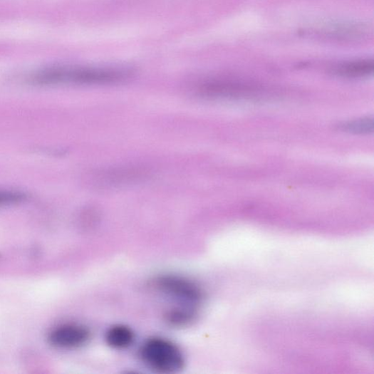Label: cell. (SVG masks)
<instances>
[{"instance_id":"obj_1","label":"cell","mask_w":374,"mask_h":374,"mask_svg":"<svg viewBox=\"0 0 374 374\" xmlns=\"http://www.w3.org/2000/svg\"><path fill=\"white\" fill-rule=\"evenodd\" d=\"M130 76L128 70L118 68L62 66L40 71L30 80L39 85H98L122 82Z\"/></svg>"},{"instance_id":"obj_2","label":"cell","mask_w":374,"mask_h":374,"mask_svg":"<svg viewBox=\"0 0 374 374\" xmlns=\"http://www.w3.org/2000/svg\"><path fill=\"white\" fill-rule=\"evenodd\" d=\"M140 355L150 368L162 373L178 372L185 363V356L177 345L160 337L152 338L145 342Z\"/></svg>"},{"instance_id":"obj_3","label":"cell","mask_w":374,"mask_h":374,"mask_svg":"<svg viewBox=\"0 0 374 374\" xmlns=\"http://www.w3.org/2000/svg\"><path fill=\"white\" fill-rule=\"evenodd\" d=\"M150 175L145 167L124 165L95 170L90 180L94 187L112 189L139 184L148 180Z\"/></svg>"},{"instance_id":"obj_4","label":"cell","mask_w":374,"mask_h":374,"mask_svg":"<svg viewBox=\"0 0 374 374\" xmlns=\"http://www.w3.org/2000/svg\"><path fill=\"white\" fill-rule=\"evenodd\" d=\"M156 289L181 305L194 308L204 299V292L194 281L177 275H164L155 281Z\"/></svg>"},{"instance_id":"obj_5","label":"cell","mask_w":374,"mask_h":374,"mask_svg":"<svg viewBox=\"0 0 374 374\" xmlns=\"http://www.w3.org/2000/svg\"><path fill=\"white\" fill-rule=\"evenodd\" d=\"M90 330L78 324H64L53 328L48 336L52 346L60 349L79 348L90 339Z\"/></svg>"},{"instance_id":"obj_6","label":"cell","mask_w":374,"mask_h":374,"mask_svg":"<svg viewBox=\"0 0 374 374\" xmlns=\"http://www.w3.org/2000/svg\"><path fill=\"white\" fill-rule=\"evenodd\" d=\"M135 339L133 331L123 325L113 326L105 333V341L109 347L116 350L130 348Z\"/></svg>"},{"instance_id":"obj_7","label":"cell","mask_w":374,"mask_h":374,"mask_svg":"<svg viewBox=\"0 0 374 374\" xmlns=\"http://www.w3.org/2000/svg\"><path fill=\"white\" fill-rule=\"evenodd\" d=\"M373 68V61L365 60L341 64L336 68L334 73L345 78H362L371 75Z\"/></svg>"},{"instance_id":"obj_8","label":"cell","mask_w":374,"mask_h":374,"mask_svg":"<svg viewBox=\"0 0 374 374\" xmlns=\"http://www.w3.org/2000/svg\"><path fill=\"white\" fill-rule=\"evenodd\" d=\"M165 316L170 326L183 327L194 321L196 311L193 307L181 305L168 310Z\"/></svg>"},{"instance_id":"obj_9","label":"cell","mask_w":374,"mask_h":374,"mask_svg":"<svg viewBox=\"0 0 374 374\" xmlns=\"http://www.w3.org/2000/svg\"><path fill=\"white\" fill-rule=\"evenodd\" d=\"M336 127L344 133L368 135L373 132V120L370 118H361L340 123Z\"/></svg>"},{"instance_id":"obj_10","label":"cell","mask_w":374,"mask_h":374,"mask_svg":"<svg viewBox=\"0 0 374 374\" xmlns=\"http://www.w3.org/2000/svg\"><path fill=\"white\" fill-rule=\"evenodd\" d=\"M26 195L19 191L0 189V207L18 204L23 202Z\"/></svg>"}]
</instances>
